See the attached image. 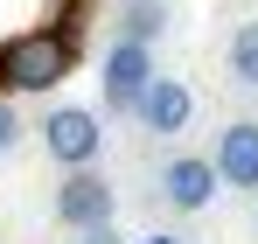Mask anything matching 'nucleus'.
<instances>
[{"instance_id":"f257e3e1","label":"nucleus","mask_w":258,"mask_h":244,"mask_svg":"<svg viewBox=\"0 0 258 244\" xmlns=\"http://www.w3.org/2000/svg\"><path fill=\"white\" fill-rule=\"evenodd\" d=\"M84 35L70 28H21V35L0 42V91H56L70 77Z\"/></svg>"},{"instance_id":"f03ea898","label":"nucleus","mask_w":258,"mask_h":244,"mask_svg":"<svg viewBox=\"0 0 258 244\" xmlns=\"http://www.w3.org/2000/svg\"><path fill=\"white\" fill-rule=\"evenodd\" d=\"M42 147H49L56 167H91L98 147H105V126H98L91 105H56V112L42 119Z\"/></svg>"},{"instance_id":"7ed1b4c3","label":"nucleus","mask_w":258,"mask_h":244,"mask_svg":"<svg viewBox=\"0 0 258 244\" xmlns=\"http://www.w3.org/2000/svg\"><path fill=\"white\" fill-rule=\"evenodd\" d=\"M112 181L98 174V167H63V181H56V223L63 230H91V223H112Z\"/></svg>"},{"instance_id":"20e7f679","label":"nucleus","mask_w":258,"mask_h":244,"mask_svg":"<svg viewBox=\"0 0 258 244\" xmlns=\"http://www.w3.org/2000/svg\"><path fill=\"white\" fill-rule=\"evenodd\" d=\"M147 84H154V49L119 35L112 49H105V112L133 119V112H140V98H147Z\"/></svg>"},{"instance_id":"39448f33","label":"nucleus","mask_w":258,"mask_h":244,"mask_svg":"<svg viewBox=\"0 0 258 244\" xmlns=\"http://www.w3.org/2000/svg\"><path fill=\"white\" fill-rule=\"evenodd\" d=\"M216 189H223V174H216L210 154H174V161L161 167V196H168V209H210Z\"/></svg>"},{"instance_id":"423d86ee","label":"nucleus","mask_w":258,"mask_h":244,"mask_svg":"<svg viewBox=\"0 0 258 244\" xmlns=\"http://www.w3.org/2000/svg\"><path fill=\"white\" fill-rule=\"evenodd\" d=\"M133 119L147 126V133H161V140H168V133H188V119H196V91H188L181 77H154Z\"/></svg>"},{"instance_id":"0eeeda50","label":"nucleus","mask_w":258,"mask_h":244,"mask_svg":"<svg viewBox=\"0 0 258 244\" xmlns=\"http://www.w3.org/2000/svg\"><path fill=\"white\" fill-rule=\"evenodd\" d=\"M216 174H223V189H258V119H237L216 133Z\"/></svg>"},{"instance_id":"6e6552de","label":"nucleus","mask_w":258,"mask_h":244,"mask_svg":"<svg viewBox=\"0 0 258 244\" xmlns=\"http://www.w3.org/2000/svg\"><path fill=\"white\" fill-rule=\"evenodd\" d=\"M119 35L154 49V42L168 35V0H126V7H119Z\"/></svg>"},{"instance_id":"1a4fd4ad","label":"nucleus","mask_w":258,"mask_h":244,"mask_svg":"<svg viewBox=\"0 0 258 244\" xmlns=\"http://www.w3.org/2000/svg\"><path fill=\"white\" fill-rule=\"evenodd\" d=\"M230 77L258 91V21H237V35H230Z\"/></svg>"},{"instance_id":"9d476101","label":"nucleus","mask_w":258,"mask_h":244,"mask_svg":"<svg viewBox=\"0 0 258 244\" xmlns=\"http://www.w3.org/2000/svg\"><path fill=\"white\" fill-rule=\"evenodd\" d=\"M21 147V112H14V98H0V154H14Z\"/></svg>"},{"instance_id":"9b49d317","label":"nucleus","mask_w":258,"mask_h":244,"mask_svg":"<svg viewBox=\"0 0 258 244\" xmlns=\"http://www.w3.org/2000/svg\"><path fill=\"white\" fill-rule=\"evenodd\" d=\"M77 244H119V230L112 223H91V230H77Z\"/></svg>"},{"instance_id":"f8f14e48","label":"nucleus","mask_w":258,"mask_h":244,"mask_svg":"<svg viewBox=\"0 0 258 244\" xmlns=\"http://www.w3.org/2000/svg\"><path fill=\"white\" fill-rule=\"evenodd\" d=\"M147 244H181V237H168V230H161V237H147Z\"/></svg>"}]
</instances>
